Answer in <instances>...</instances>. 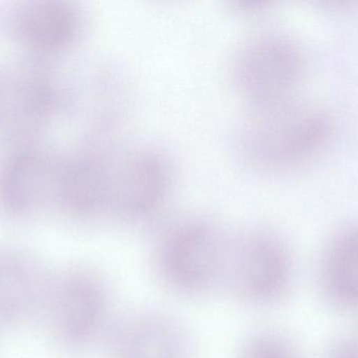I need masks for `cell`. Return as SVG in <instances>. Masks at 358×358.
<instances>
[{"mask_svg": "<svg viewBox=\"0 0 358 358\" xmlns=\"http://www.w3.org/2000/svg\"><path fill=\"white\" fill-rule=\"evenodd\" d=\"M235 358H301L296 344L283 332L262 329L250 334Z\"/></svg>", "mask_w": 358, "mask_h": 358, "instance_id": "7c38bea8", "label": "cell"}, {"mask_svg": "<svg viewBox=\"0 0 358 358\" xmlns=\"http://www.w3.org/2000/svg\"><path fill=\"white\" fill-rule=\"evenodd\" d=\"M229 73L248 106L277 104L298 99L307 75V59L289 36L265 32L238 46Z\"/></svg>", "mask_w": 358, "mask_h": 358, "instance_id": "8992f818", "label": "cell"}, {"mask_svg": "<svg viewBox=\"0 0 358 358\" xmlns=\"http://www.w3.org/2000/svg\"><path fill=\"white\" fill-rule=\"evenodd\" d=\"M334 135L331 113L299 99L248 106L238 128V155L256 174L280 176L319 159Z\"/></svg>", "mask_w": 358, "mask_h": 358, "instance_id": "7a4b0ae2", "label": "cell"}, {"mask_svg": "<svg viewBox=\"0 0 358 358\" xmlns=\"http://www.w3.org/2000/svg\"><path fill=\"white\" fill-rule=\"evenodd\" d=\"M319 281L334 306L358 312V224L341 229L330 240L320 262Z\"/></svg>", "mask_w": 358, "mask_h": 358, "instance_id": "9c48e42d", "label": "cell"}, {"mask_svg": "<svg viewBox=\"0 0 358 358\" xmlns=\"http://www.w3.org/2000/svg\"><path fill=\"white\" fill-rule=\"evenodd\" d=\"M171 158L144 143H108L80 153L76 193L85 220L152 219L176 186Z\"/></svg>", "mask_w": 358, "mask_h": 358, "instance_id": "6da1fadb", "label": "cell"}, {"mask_svg": "<svg viewBox=\"0 0 358 358\" xmlns=\"http://www.w3.org/2000/svg\"><path fill=\"white\" fill-rule=\"evenodd\" d=\"M40 317L50 342L69 354L104 345L117 322L108 283L86 265L50 273Z\"/></svg>", "mask_w": 358, "mask_h": 358, "instance_id": "3957f363", "label": "cell"}, {"mask_svg": "<svg viewBox=\"0 0 358 358\" xmlns=\"http://www.w3.org/2000/svg\"><path fill=\"white\" fill-rule=\"evenodd\" d=\"M19 33L25 42L38 50H60L71 46L82 29V16L65 2H34L17 18Z\"/></svg>", "mask_w": 358, "mask_h": 358, "instance_id": "8fae6325", "label": "cell"}, {"mask_svg": "<svg viewBox=\"0 0 358 358\" xmlns=\"http://www.w3.org/2000/svg\"><path fill=\"white\" fill-rule=\"evenodd\" d=\"M327 358H358V329L338 338L330 348Z\"/></svg>", "mask_w": 358, "mask_h": 358, "instance_id": "4fadbf2b", "label": "cell"}, {"mask_svg": "<svg viewBox=\"0 0 358 358\" xmlns=\"http://www.w3.org/2000/svg\"><path fill=\"white\" fill-rule=\"evenodd\" d=\"M50 273L33 254L0 247V331L40 317Z\"/></svg>", "mask_w": 358, "mask_h": 358, "instance_id": "ba28073f", "label": "cell"}, {"mask_svg": "<svg viewBox=\"0 0 358 358\" xmlns=\"http://www.w3.org/2000/svg\"><path fill=\"white\" fill-rule=\"evenodd\" d=\"M231 231L203 216L179 219L155 241L152 264L173 294L200 298L224 285Z\"/></svg>", "mask_w": 358, "mask_h": 358, "instance_id": "277c9868", "label": "cell"}, {"mask_svg": "<svg viewBox=\"0 0 358 358\" xmlns=\"http://www.w3.org/2000/svg\"><path fill=\"white\" fill-rule=\"evenodd\" d=\"M55 172L36 156H20L6 166L0 179V205L13 218L29 216L43 201L48 188H56Z\"/></svg>", "mask_w": 358, "mask_h": 358, "instance_id": "30bf717a", "label": "cell"}, {"mask_svg": "<svg viewBox=\"0 0 358 358\" xmlns=\"http://www.w3.org/2000/svg\"><path fill=\"white\" fill-rule=\"evenodd\" d=\"M294 275L292 249L281 235L262 227L231 231L223 287L240 303L256 308L279 304Z\"/></svg>", "mask_w": 358, "mask_h": 358, "instance_id": "5b68a950", "label": "cell"}, {"mask_svg": "<svg viewBox=\"0 0 358 358\" xmlns=\"http://www.w3.org/2000/svg\"><path fill=\"white\" fill-rule=\"evenodd\" d=\"M104 347L107 358H196L187 327L157 310H138L117 319Z\"/></svg>", "mask_w": 358, "mask_h": 358, "instance_id": "52a82bcc", "label": "cell"}]
</instances>
